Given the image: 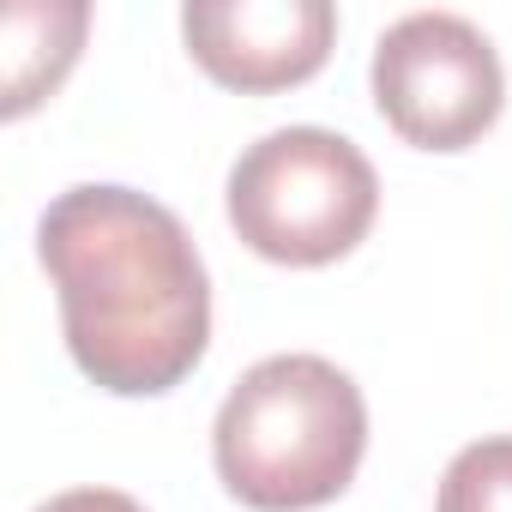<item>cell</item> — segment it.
I'll use <instances>...</instances> for the list:
<instances>
[{
    "mask_svg": "<svg viewBox=\"0 0 512 512\" xmlns=\"http://www.w3.org/2000/svg\"><path fill=\"white\" fill-rule=\"evenodd\" d=\"M43 272L79 374L115 398L181 386L211 344V278L187 223L115 181L49 199L37 223Z\"/></svg>",
    "mask_w": 512,
    "mask_h": 512,
    "instance_id": "6da1fadb",
    "label": "cell"
},
{
    "mask_svg": "<svg viewBox=\"0 0 512 512\" xmlns=\"http://www.w3.org/2000/svg\"><path fill=\"white\" fill-rule=\"evenodd\" d=\"M181 37L217 85L266 97L326 67L338 13L326 0H199L181 13Z\"/></svg>",
    "mask_w": 512,
    "mask_h": 512,
    "instance_id": "5b68a950",
    "label": "cell"
},
{
    "mask_svg": "<svg viewBox=\"0 0 512 512\" xmlns=\"http://www.w3.org/2000/svg\"><path fill=\"white\" fill-rule=\"evenodd\" d=\"M362 452V386L338 362L308 350L253 362L211 422L217 482L253 512H308L338 500L356 482Z\"/></svg>",
    "mask_w": 512,
    "mask_h": 512,
    "instance_id": "7a4b0ae2",
    "label": "cell"
},
{
    "mask_svg": "<svg viewBox=\"0 0 512 512\" xmlns=\"http://www.w3.org/2000/svg\"><path fill=\"white\" fill-rule=\"evenodd\" d=\"M380 175L332 127H278L229 169V223L272 266H332L374 229Z\"/></svg>",
    "mask_w": 512,
    "mask_h": 512,
    "instance_id": "3957f363",
    "label": "cell"
},
{
    "mask_svg": "<svg viewBox=\"0 0 512 512\" xmlns=\"http://www.w3.org/2000/svg\"><path fill=\"white\" fill-rule=\"evenodd\" d=\"M506 103L494 43L458 13H404L374 43V109L416 151L476 145Z\"/></svg>",
    "mask_w": 512,
    "mask_h": 512,
    "instance_id": "277c9868",
    "label": "cell"
},
{
    "mask_svg": "<svg viewBox=\"0 0 512 512\" xmlns=\"http://www.w3.org/2000/svg\"><path fill=\"white\" fill-rule=\"evenodd\" d=\"M37 512H145V506L121 488H67V494L43 500Z\"/></svg>",
    "mask_w": 512,
    "mask_h": 512,
    "instance_id": "ba28073f",
    "label": "cell"
},
{
    "mask_svg": "<svg viewBox=\"0 0 512 512\" xmlns=\"http://www.w3.org/2000/svg\"><path fill=\"white\" fill-rule=\"evenodd\" d=\"M85 25L91 13L79 7V0H49V7H37V0H19V7L7 13V37H0V61H7V115H31L61 79L67 67L79 61V43H85Z\"/></svg>",
    "mask_w": 512,
    "mask_h": 512,
    "instance_id": "8992f818",
    "label": "cell"
},
{
    "mask_svg": "<svg viewBox=\"0 0 512 512\" xmlns=\"http://www.w3.org/2000/svg\"><path fill=\"white\" fill-rule=\"evenodd\" d=\"M434 512H512V434L470 440L446 464Z\"/></svg>",
    "mask_w": 512,
    "mask_h": 512,
    "instance_id": "52a82bcc",
    "label": "cell"
}]
</instances>
